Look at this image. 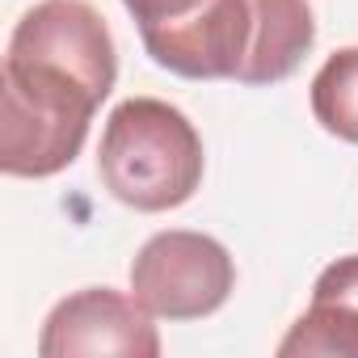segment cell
Returning a JSON list of instances; mask_svg holds the SVG:
<instances>
[{
    "mask_svg": "<svg viewBox=\"0 0 358 358\" xmlns=\"http://www.w3.org/2000/svg\"><path fill=\"white\" fill-rule=\"evenodd\" d=\"M118 80V51L89 0L30 5L0 72V169L5 177L64 173L89 135L97 106Z\"/></svg>",
    "mask_w": 358,
    "mask_h": 358,
    "instance_id": "obj_1",
    "label": "cell"
},
{
    "mask_svg": "<svg viewBox=\"0 0 358 358\" xmlns=\"http://www.w3.org/2000/svg\"><path fill=\"white\" fill-rule=\"evenodd\" d=\"M152 64L186 80L278 85L316 43L308 0H207L182 22L139 30Z\"/></svg>",
    "mask_w": 358,
    "mask_h": 358,
    "instance_id": "obj_2",
    "label": "cell"
},
{
    "mask_svg": "<svg viewBox=\"0 0 358 358\" xmlns=\"http://www.w3.org/2000/svg\"><path fill=\"white\" fill-rule=\"evenodd\" d=\"M203 135L177 106L160 97H127L110 110L97 177L122 207L143 215L177 211L203 186Z\"/></svg>",
    "mask_w": 358,
    "mask_h": 358,
    "instance_id": "obj_3",
    "label": "cell"
},
{
    "mask_svg": "<svg viewBox=\"0 0 358 358\" xmlns=\"http://www.w3.org/2000/svg\"><path fill=\"white\" fill-rule=\"evenodd\" d=\"M236 287L232 253L207 232H156L131 262V295L160 320H203Z\"/></svg>",
    "mask_w": 358,
    "mask_h": 358,
    "instance_id": "obj_4",
    "label": "cell"
},
{
    "mask_svg": "<svg viewBox=\"0 0 358 358\" xmlns=\"http://www.w3.org/2000/svg\"><path fill=\"white\" fill-rule=\"evenodd\" d=\"M43 358H80V354H118V358H156L160 333L152 312L114 287H80L51 308L38 337Z\"/></svg>",
    "mask_w": 358,
    "mask_h": 358,
    "instance_id": "obj_5",
    "label": "cell"
},
{
    "mask_svg": "<svg viewBox=\"0 0 358 358\" xmlns=\"http://www.w3.org/2000/svg\"><path fill=\"white\" fill-rule=\"evenodd\" d=\"M278 358H358V253L320 270L312 303L278 341Z\"/></svg>",
    "mask_w": 358,
    "mask_h": 358,
    "instance_id": "obj_6",
    "label": "cell"
},
{
    "mask_svg": "<svg viewBox=\"0 0 358 358\" xmlns=\"http://www.w3.org/2000/svg\"><path fill=\"white\" fill-rule=\"evenodd\" d=\"M308 101H312V118L329 135L358 143V47H341L320 64Z\"/></svg>",
    "mask_w": 358,
    "mask_h": 358,
    "instance_id": "obj_7",
    "label": "cell"
},
{
    "mask_svg": "<svg viewBox=\"0 0 358 358\" xmlns=\"http://www.w3.org/2000/svg\"><path fill=\"white\" fill-rule=\"evenodd\" d=\"M203 5H207V0H122V9L135 17V26H139V30L182 22V17L199 13Z\"/></svg>",
    "mask_w": 358,
    "mask_h": 358,
    "instance_id": "obj_8",
    "label": "cell"
}]
</instances>
